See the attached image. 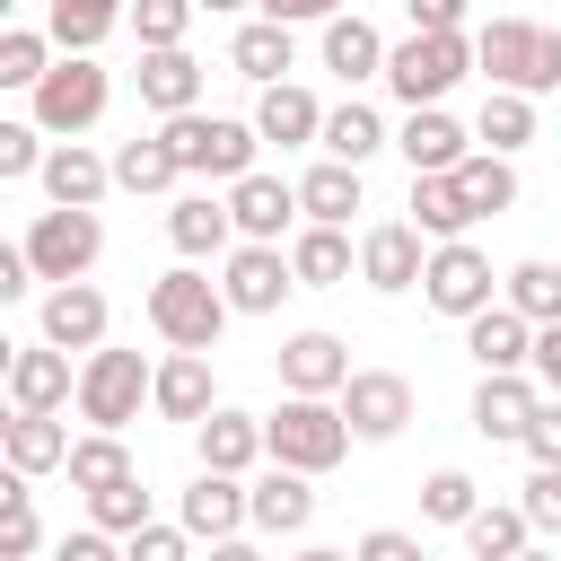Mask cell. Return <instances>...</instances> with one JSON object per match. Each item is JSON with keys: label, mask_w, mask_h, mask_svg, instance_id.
Wrapping results in <instances>:
<instances>
[{"label": "cell", "mask_w": 561, "mask_h": 561, "mask_svg": "<svg viewBox=\"0 0 561 561\" xmlns=\"http://www.w3.org/2000/svg\"><path fill=\"white\" fill-rule=\"evenodd\" d=\"M473 70L508 96H543L561 88V26H535V18H491L473 35Z\"/></svg>", "instance_id": "cell-1"}, {"label": "cell", "mask_w": 561, "mask_h": 561, "mask_svg": "<svg viewBox=\"0 0 561 561\" xmlns=\"http://www.w3.org/2000/svg\"><path fill=\"white\" fill-rule=\"evenodd\" d=\"M228 289L210 280V272H193V263H175V272H158L149 280V324H158V342L167 351H219V333H228Z\"/></svg>", "instance_id": "cell-2"}, {"label": "cell", "mask_w": 561, "mask_h": 561, "mask_svg": "<svg viewBox=\"0 0 561 561\" xmlns=\"http://www.w3.org/2000/svg\"><path fill=\"white\" fill-rule=\"evenodd\" d=\"M263 447L289 473H333L351 456V421L333 394H280V412H263Z\"/></svg>", "instance_id": "cell-3"}, {"label": "cell", "mask_w": 561, "mask_h": 561, "mask_svg": "<svg viewBox=\"0 0 561 561\" xmlns=\"http://www.w3.org/2000/svg\"><path fill=\"white\" fill-rule=\"evenodd\" d=\"M149 394H158V368H149L140 351H114V342H105V351L79 359V421H88V430H114V438H123Z\"/></svg>", "instance_id": "cell-4"}, {"label": "cell", "mask_w": 561, "mask_h": 561, "mask_svg": "<svg viewBox=\"0 0 561 561\" xmlns=\"http://www.w3.org/2000/svg\"><path fill=\"white\" fill-rule=\"evenodd\" d=\"M158 131H167V149L184 158V175H210V184H245V175H254V149H263V131L237 123V114H175V123H158Z\"/></svg>", "instance_id": "cell-5"}, {"label": "cell", "mask_w": 561, "mask_h": 561, "mask_svg": "<svg viewBox=\"0 0 561 561\" xmlns=\"http://www.w3.org/2000/svg\"><path fill=\"white\" fill-rule=\"evenodd\" d=\"M473 70V35H403L386 53V88L421 114V105H447V88Z\"/></svg>", "instance_id": "cell-6"}, {"label": "cell", "mask_w": 561, "mask_h": 561, "mask_svg": "<svg viewBox=\"0 0 561 561\" xmlns=\"http://www.w3.org/2000/svg\"><path fill=\"white\" fill-rule=\"evenodd\" d=\"M18 245H26L35 280L70 289V280L96 272V254H105V219H96V210H35V228H26Z\"/></svg>", "instance_id": "cell-7"}, {"label": "cell", "mask_w": 561, "mask_h": 561, "mask_svg": "<svg viewBox=\"0 0 561 561\" xmlns=\"http://www.w3.org/2000/svg\"><path fill=\"white\" fill-rule=\"evenodd\" d=\"M500 280H508V272H491V254H482L473 237H456V245H430V272H421V298H430L438 316H456V324H473L482 307H500Z\"/></svg>", "instance_id": "cell-8"}, {"label": "cell", "mask_w": 561, "mask_h": 561, "mask_svg": "<svg viewBox=\"0 0 561 561\" xmlns=\"http://www.w3.org/2000/svg\"><path fill=\"white\" fill-rule=\"evenodd\" d=\"M105 96H114V79L96 70V53H61V61L44 70V88H35V131L79 140V131L105 114Z\"/></svg>", "instance_id": "cell-9"}, {"label": "cell", "mask_w": 561, "mask_h": 561, "mask_svg": "<svg viewBox=\"0 0 561 561\" xmlns=\"http://www.w3.org/2000/svg\"><path fill=\"white\" fill-rule=\"evenodd\" d=\"M333 403H342L351 438H403L412 430V377H394V368H351V386Z\"/></svg>", "instance_id": "cell-10"}, {"label": "cell", "mask_w": 561, "mask_h": 561, "mask_svg": "<svg viewBox=\"0 0 561 561\" xmlns=\"http://www.w3.org/2000/svg\"><path fill=\"white\" fill-rule=\"evenodd\" d=\"M175 526H184L193 543H228L237 526H254V482H237V473H193L184 500H175Z\"/></svg>", "instance_id": "cell-11"}, {"label": "cell", "mask_w": 561, "mask_h": 561, "mask_svg": "<svg viewBox=\"0 0 561 561\" xmlns=\"http://www.w3.org/2000/svg\"><path fill=\"white\" fill-rule=\"evenodd\" d=\"M421 272H430V237L412 228V219H377L368 237H359V280L368 289H421Z\"/></svg>", "instance_id": "cell-12"}, {"label": "cell", "mask_w": 561, "mask_h": 561, "mask_svg": "<svg viewBox=\"0 0 561 561\" xmlns=\"http://www.w3.org/2000/svg\"><path fill=\"white\" fill-rule=\"evenodd\" d=\"M61 403H79L70 351H53V342H18V351H9V412H61Z\"/></svg>", "instance_id": "cell-13"}, {"label": "cell", "mask_w": 561, "mask_h": 561, "mask_svg": "<svg viewBox=\"0 0 561 561\" xmlns=\"http://www.w3.org/2000/svg\"><path fill=\"white\" fill-rule=\"evenodd\" d=\"M228 210H237V245H280L289 237V219H307L298 210V184H280V175H245V184H228Z\"/></svg>", "instance_id": "cell-14"}, {"label": "cell", "mask_w": 561, "mask_h": 561, "mask_svg": "<svg viewBox=\"0 0 561 561\" xmlns=\"http://www.w3.org/2000/svg\"><path fill=\"white\" fill-rule=\"evenodd\" d=\"M219 289H228V307H237V316H272V307L298 289V272H289V254H280V245H237V254H228V272H219Z\"/></svg>", "instance_id": "cell-15"}, {"label": "cell", "mask_w": 561, "mask_h": 561, "mask_svg": "<svg viewBox=\"0 0 561 561\" xmlns=\"http://www.w3.org/2000/svg\"><path fill=\"white\" fill-rule=\"evenodd\" d=\"M280 386H289V394H342V386H351V342L324 333V324L289 333V342H280Z\"/></svg>", "instance_id": "cell-16"}, {"label": "cell", "mask_w": 561, "mask_h": 561, "mask_svg": "<svg viewBox=\"0 0 561 561\" xmlns=\"http://www.w3.org/2000/svg\"><path fill=\"white\" fill-rule=\"evenodd\" d=\"M394 149L412 158V175H456V167L473 158V131H465V123H456L447 105H421V114H403Z\"/></svg>", "instance_id": "cell-17"}, {"label": "cell", "mask_w": 561, "mask_h": 561, "mask_svg": "<svg viewBox=\"0 0 561 561\" xmlns=\"http://www.w3.org/2000/svg\"><path fill=\"white\" fill-rule=\"evenodd\" d=\"M35 324H44L53 351H105V324L114 316H105V289L96 280H70V289H44V316Z\"/></svg>", "instance_id": "cell-18"}, {"label": "cell", "mask_w": 561, "mask_h": 561, "mask_svg": "<svg viewBox=\"0 0 561 561\" xmlns=\"http://www.w3.org/2000/svg\"><path fill=\"white\" fill-rule=\"evenodd\" d=\"M465 351H473L482 377H526V368H535V324H526L517 307H482V316L465 324Z\"/></svg>", "instance_id": "cell-19"}, {"label": "cell", "mask_w": 561, "mask_h": 561, "mask_svg": "<svg viewBox=\"0 0 561 561\" xmlns=\"http://www.w3.org/2000/svg\"><path fill=\"white\" fill-rule=\"evenodd\" d=\"M158 421H184V430H202L210 412H219V386H210V351H167L158 359Z\"/></svg>", "instance_id": "cell-20"}, {"label": "cell", "mask_w": 561, "mask_h": 561, "mask_svg": "<svg viewBox=\"0 0 561 561\" xmlns=\"http://www.w3.org/2000/svg\"><path fill=\"white\" fill-rule=\"evenodd\" d=\"M131 88H140V105H149L158 123H175V114H202V61H193L184 44H175V53H140Z\"/></svg>", "instance_id": "cell-21"}, {"label": "cell", "mask_w": 561, "mask_h": 561, "mask_svg": "<svg viewBox=\"0 0 561 561\" xmlns=\"http://www.w3.org/2000/svg\"><path fill=\"white\" fill-rule=\"evenodd\" d=\"M105 184H114V158H96L88 140H53V158H44V193H53V210H96Z\"/></svg>", "instance_id": "cell-22"}, {"label": "cell", "mask_w": 561, "mask_h": 561, "mask_svg": "<svg viewBox=\"0 0 561 561\" xmlns=\"http://www.w3.org/2000/svg\"><path fill=\"white\" fill-rule=\"evenodd\" d=\"M193 447H202V473H237V482L254 473V456H272V447H263V421L237 412V403H219V412L193 430Z\"/></svg>", "instance_id": "cell-23"}, {"label": "cell", "mask_w": 561, "mask_h": 561, "mask_svg": "<svg viewBox=\"0 0 561 561\" xmlns=\"http://www.w3.org/2000/svg\"><path fill=\"white\" fill-rule=\"evenodd\" d=\"M70 430H61V412H9L0 421V456H9V473H53V465H70Z\"/></svg>", "instance_id": "cell-24"}, {"label": "cell", "mask_w": 561, "mask_h": 561, "mask_svg": "<svg viewBox=\"0 0 561 561\" xmlns=\"http://www.w3.org/2000/svg\"><path fill=\"white\" fill-rule=\"evenodd\" d=\"M535 412H543V386H535V377H482V386H473V430H482V438H517V447H526Z\"/></svg>", "instance_id": "cell-25"}, {"label": "cell", "mask_w": 561, "mask_h": 561, "mask_svg": "<svg viewBox=\"0 0 561 561\" xmlns=\"http://www.w3.org/2000/svg\"><path fill=\"white\" fill-rule=\"evenodd\" d=\"M167 237H175L184 263H202V254H237V210L210 202V193H184V202L167 210Z\"/></svg>", "instance_id": "cell-26"}, {"label": "cell", "mask_w": 561, "mask_h": 561, "mask_svg": "<svg viewBox=\"0 0 561 561\" xmlns=\"http://www.w3.org/2000/svg\"><path fill=\"white\" fill-rule=\"evenodd\" d=\"M228 70H245L254 88H280V79L298 70V35H289V26H272V18H245V26H237V44H228Z\"/></svg>", "instance_id": "cell-27"}, {"label": "cell", "mask_w": 561, "mask_h": 561, "mask_svg": "<svg viewBox=\"0 0 561 561\" xmlns=\"http://www.w3.org/2000/svg\"><path fill=\"white\" fill-rule=\"evenodd\" d=\"M254 131L280 140V149H307V140H324V105H316L298 79H280V88L254 96Z\"/></svg>", "instance_id": "cell-28"}, {"label": "cell", "mask_w": 561, "mask_h": 561, "mask_svg": "<svg viewBox=\"0 0 561 561\" xmlns=\"http://www.w3.org/2000/svg\"><path fill=\"white\" fill-rule=\"evenodd\" d=\"M254 526H263V535H307V526H316V473L272 465V473L254 482Z\"/></svg>", "instance_id": "cell-29"}, {"label": "cell", "mask_w": 561, "mask_h": 561, "mask_svg": "<svg viewBox=\"0 0 561 561\" xmlns=\"http://www.w3.org/2000/svg\"><path fill=\"white\" fill-rule=\"evenodd\" d=\"M316 53H324V70H333V79H351V88H359V79H386V53H394V44H386L368 18H333Z\"/></svg>", "instance_id": "cell-30"}, {"label": "cell", "mask_w": 561, "mask_h": 561, "mask_svg": "<svg viewBox=\"0 0 561 561\" xmlns=\"http://www.w3.org/2000/svg\"><path fill=\"white\" fill-rule=\"evenodd\" d=\"M298 210H307V228H351V210H359V167H342V158L307 167V175H298Z\"/></svg>", "instance_id": "cell-31"}, {"label": "cell", "mask_w": 561, "mask_h": 561, "mask_svg": "<svg viewBox=\"0 0 561 561\" xmlns=\"http://www.w3.org/2000/svg\"><path fill=\"white\" fill-rule=\"evenodd\" d=\"M351 263H359V245H351L342 228H298V237H289V272H298V289H342Z\"/></svg>", "instance_id": "cell-32"}, {"label": "cell", "mask_w": 561, "mask_h": 561, "mask_svg": "<svg viewBox=\"0 0 561 561\" xmlns=\"http://www.w3.org/2000/svg\"><path fill=\"white\" fill-rule=\"evenodd\" d=\"M123 18H131L123 0H44V35H53L61 53H96Z\"/></svg>", "instance_id": "cell-33"}, {"label": "cell", "mask_w": 561, "mask_h": 561, "mask_svg": "<svg viewBox=\"0 0 561 561\" xmlns=\"http://www.w3.org/2000/svg\"><path fill=\"white\" fill-rule=\"evenodd\" d=\"M316 149H324V158H342V167H368V158H377V149H394V140H386V114L351 96V105H333V114H324V140H316Z\"/></svg>", "instance_id": "cell-34"}, {"label": "cell", "mask_w": 561, "mask_h": 561, "mask_svg": "<svg viewBox=\"0 0 561 561\" xmlns=\"http://www.w3.org/2000/svg\"><path fill=\"white\" fill-rule=\"evenodd\" d=\"M500 307H517L535 333H543V324H561V263H543V254L508 263V280H500Z\"/></svg>", "instance_id": "cell-35"}, {"label": "cell", "mask_w": 561, "mask_h": 561, "mask_svg": "<svg viewBox=\"0 0 561 561\" xmlns=\"http://www.w3.org/2000/svg\"><path fill=\"white\" fill-rule=\"evenodd\" d=\"M412 228H421L430 245H456V237L473 228V210H465L456 175H412Z\"/></svg>", "instance_id": "cell-36"}, {"label": "cell", "mask_w": 561, "mask_h": 561, "mask_svg": "<svg viewBox=\"0 0 561 561\" xmlns=\"http://www.w3.org/2000/svg\"><path fill=\"white\" fill-rule=\"evenodd\" d=\"M526 543H535V526H526L517 500H482L473 526H465V552H473V561H517Z\"/></svg>", "instance_id": "cell-37"}, {"label": "cell", "mask_w": 561, "mask_h": 561, "mask_svg": "<svg viewBox=\"0 0 561 561\" xmlns=\"http://www.w3.org/2000/svg\"><path fill=\"white\" fill-rule=\"evenodd\" d=\"M473 140H482L491 158H517V149L535 140V96H508V88H491V96H482V114H473Z\"/></svg>", "instance_id": "cell-38"}, {"label": "cell", "mask_w": 561, "mask_h": 561, "mask_svg": "<svg viewBox=\"0 0 561 561\" xmlns=\"http://www.w3.org/2000/svg\"><path fill=\"white\" fill-rule=\"evenodd\" d=\"M175 175H184V158L167 149V131H140V140L114 149V184H123V193H167Z\"/></svg>", "instance_id": "cell-39"}, {"label": "cell", "mask_w": 561, "mask_h": 561, "mask_svg": "<svg viewBox=\"0 0 561 561\" xmlns=\"http://www.w3.org/2000/svg\"><path fill=\"white\" fill-rule=\"evenodd\" d=\"M456 193H465L473 219H500V210H517V167L491 158V149H473V158L456 167Z\"/></svg>", "instance_id": "cell-40"}, {"label": "cell", "mask_w": 561, "mask_h": 561, "mask_svg": "<svg viewBox=\"0 0 561 561\" xmlns=\"http://www.w3.org/2000/svg\"><path fill=\"white\" fill-rule=\"evenodd\" d=\"M61 473H70V491H88V500H96V491L131 482V447H123L114 430H88V438L70 447V465H61Z\"/></svg>", "instance_id": "cell-41"}, {"label": "cell", "mask_w": 561, "mask_h": 561, "mask_svg": "<svg viewBox=\"0 0 561 561\" xmlns=\"http://www.w3.org/2000/svg\"><path fill=\"white\" fill-rule=\"evenodd\" d=\"M53 53H61V44H53L44 26H9V35H0V88H26V96H35L44 70H53Z\"/></svg>", "instance_id": "cell-42"}, {"label": "cell", "mask_w": 561, "mask_h": 561, "mask_svg": "<svg viewBox=\"0 0 561 561\" xmlns=\"http://www.w3.org/2000/svg\"><path fill=\"white\" fill-rule=\"evenodd\" d=\"M473 508H482V482H473L465 465H438V473L421 482V517H430V526H473Z\"/></svg>", "instance_id": "cell-43"}, {"label": "cell", "mask_w": 561, "mask_h": 561, "mask_svg": "<svg viewBox=\"0 0 561 561\" xmlns=\"http://www.w3.org/2000/svg\"><path fill=\"white\" fill-rule=\"evenodd\" d=\"M35 543H44L35 491H26V473H9L0 482V561H35Z\"/></svg>", "instance_id": "cell-44"}, {"label": "cell", "mask_w": 561, "mask_h": 561, "mask_svg": "<svg viewBox=\"0 0 561 561\" xmlns=\"http://www.w3.org/2000/svg\"><path fill=\"white\" fill-rule=\"evenodd\" d=\"M88 526H105V535H123V543H131L140 526H158V517H149L140 473H131V482H114V491H96V500H88Z\"/></svg>", "instance_id": "cell-45"}, {"label": "cell", "mask_w": 561, "mask_h": 561, "mask_svg": "<svg viewBox=\"0 0 561 561\" xmlns=\"http://www.w3.org/2000/svg\"><path fill=\"white\" fill-rule=\"evenodd\" d=\"M184 26H193V0H131V35H140V53H175Z\"/></svg>", "instance_id": "cell-46"}, {"label": "cell", "mask_w": 561, "mask_h": 561, "mask_svg": "<svg viewBox=\"0 0 561 561\" xmlns=\"http://www.w3.org/2000/svg\"><path fill=\"white\" fill-rule=\"evenodd\" d=\"M44 131L35 123H0V184H18V175H44Z\"/></svg>", "instance_id": "cell-47"}, {"label": "cell", "mask_w": 561, "mask_h": 561, "mask_svg": "<svg viewBox=\"0 0 561 561\" xmlns=\"http://www.w3.org/2000/svg\"><path fill=\"white\" fill-rule=\"evenodd\" d=\"M517 508H526V526H535V535H561V465H535V473H526V491H517Z\"/></svg>", "instance_id": "cell-48"}, {"label": "cell", "mask_w": 561, "mask_h": 561, "mask_svg": "<svg viewBox=\"0 0 561 561\" xmlns=\"http://www.w3.org/2000/svg\"><path fill=\"white\" fill-rule=\"evenodd\" d=\"M123 561H193V535H184V526H140V535L123 543Z\"/></svg>", "instance_id": "cell-49"}, {"label": "cell", "mask_w": 561, "mask_h": 561, "mask_svg": "<svg viewBox=\"0 0 561 561\" xmlns=\"http://www.w3.org/2000/svg\"><path fill=\"white\" fill-rule=\"evenodd\" d=\"M351 561H430V552H421V535H403V526H368V535L351 543Z\"/></svg>", "instance_id": "cell-50"}, {"label": "cell", "mask_w": 561, "mask_h": 561, "mask_svg": "<svg viewBox=\"0 0 561 561\" xmlns=\"http://www.w3.org/2000/svg\"><path fill=\"white\" fill-rule=\"evenodd\" d=\"M272 26H333L342 18V0H254Z\"/></svg>", "instance_id": "cell-51"}, {"label": "cell", "mask_w": 561, "mask_h": 561, "mask_svg": "<svg viewBox=\"0 0 561 561\" xmlns=\"http://www.w3.org/2000/svg\"><path fill=\"white\" fill-rule=\"evenodd\" d=\"M53 561H123V535L79 526V535H61V543H53Z\"/></svg>", "instance_id": "cell-52"}, {"label": "cell", "mask_w": 561, "mask_h": 561, "mask_svg": "<svg viewBox=\"0 0 561 561\" xmlns=\"http://www.w3.org/2000/svg\"><path fill=\"white\" fill-rule=\"evenodd\" d=\"M412 35H465V0H403Z\"/></svg>", "instance_id": "cell-53"}, {"label": "cell", "mask_w": 561, "mask_h": 561, "mask_svg": "<svg viewBox=\"0 0 561 561\" xmlns=\"http://www.w3.org/2000/svg\"><path fill=\"white\" fill-rule=\"evenodd\" d=\"M526 456H535V465H561V394H543V412H535V430H526Z\"/></svg>", "instance_id": "cell-54"}, {"label": "cell", "mask_w": 561, "mask_h": 561, "mask_svg": "<svg viewBox=\"0 0 561 561\" xmlns=\"http://www.w3.org/2000/svg\"><path fill=\"white\" fill-rule=\"evenodd\" d=\"M535 386H543V394H561V324H543V333H535Z\"/></svg>", "instance_id": "cell-55"}, {"label": "cell", "mask_w": 561, "mask_h": 561, "mask_svg": "<svg viewBox=\"0 0 561 561\" xmlns=\"http://www.w3.org/2000/svg\"><path fill=\"white\" fill-rule=\"evenodd\" d=\"M35 289V263H26V245H0V298H26Z\"/></svg>", "instance_id": "cell-56"}, {"label": "cell", "mask_w": 561, "mask_h": 561, "mask_svg": "<svg viewBox=\"0 0 561 561\" xmlns=\"http://www.w3.org/2000/svg\"><path fill=\"white\" fill-rule=\"evenodd\" d=\"M210 561H263V543H245V535H228V543H210Z\"/></svg>", "instance_id": "cell-57"}, {"label": "cell", "mask_w": 561, "mask_h": 561, "mask_svg": "<svg viewBox=\"0 0 561 561\" xmlns=\"http://www.w3.org/2000/svg\"><path fill=\"white\" fill-rule=\"evenodd\" d=\"M298 561H351V552H342V543H307Z\"/></svg>", "instance_id": "cell-58"}, {"label": "cell", "mask_w": 561, "mask_h": 561, "mask_svg": "<svg viewBox=\"0 0 561 561\" xmlns=\"http://www.w3.org/2000/svg\"><path fill=\"white\" fill-rule=\"evenodd\" d=\"M193 9H210V18H219V9H254V0H193Z\"/></svg>", "instance_id": "cell-59"}, {"label": "cell", "mask_w": 561, "mask_h": 561, "mask_svg": "<svg viewBox=\"0 0 561 561\" xmlns=\"http://www.w3.org/2000/svg\"><path fill=\"white\" fill-rule=\"evenodd\" d=\"M517 561H561V552H543V543H526V552H517Z\"/></svg>", "instance_id": "cell-60"}]
</instances>
